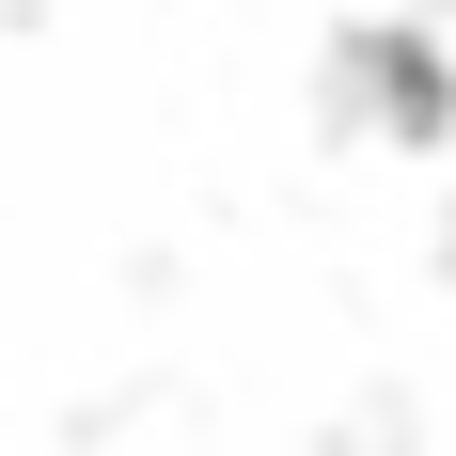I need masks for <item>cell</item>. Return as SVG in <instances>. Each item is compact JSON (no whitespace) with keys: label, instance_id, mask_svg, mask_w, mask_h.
I'll return each mask as SVG.
<instances>
[{"label":"cell","instance_id":"obj_1","mask_svg":"<svg viewBox=\"0 0 456 456\" xmlns=\"http://www.w3.org/2000/svg\"><path fill=\"white\" fill-rule=\"evenodd\" d=\"M362 110H394V126H441V63H394V47H362Z\"/></svg>","mask_w":456,"mask_h":456}]
</instances>
